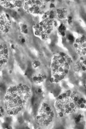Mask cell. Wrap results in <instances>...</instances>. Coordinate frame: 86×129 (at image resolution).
I'll list each match as a JSON object with an SVG mask.
<instances>
[{
    "label": "cell",
    "mask_w": 86,
    "mask_h": 129,
    "mask_svg": "<svg viewBox=\"0 0 86 129\" xmlns=\"http://www.w3.org/2000/svg\"><path fill=\"white\" fill-rule=\"evenodd\" d=\"M24 1H0V5L6 8L15 9L23 7Z\"/></svg>",
    "instance_id": "cell-10"
},
{
    "label": "cell",
    "mask_w": 86,
    "mask_h": 129,
    "mask_svg": "<svg viewBox=\"0 0 86 129\" xmlns=\"http://www.w3.org/2000/svg\"><path fill=\"white\" fill-rule=\"evenodd\" d=\"M58 29L59 31L60 32V34H61L62 36H65V34H66L65 31H66V26H64L63 24H60V25L58 26Z\"/></svg>",
    "instance_id": "cell-15"
},
{
    "label": "cell",
    "mask_w": 86,
    "mask_h": 129,
    "mask_svg": "<svg viewBox=\"0 0 86 129\" xmlns=\"http://www.w3.org/2000/svg\"><path fill=\"white\" fill-rule=\"evenodd\" d=\"M40 65H41V63L38 60H36L34 61L33 63H32V67H33V68H35V69L38 68Z\"/></svg>",
    "instance_id": "cell-16"
},
{
    "label": "cell",
    "mask_w": 86,
    "mask_h": 129,
    "mask_svg": "<svg viewBox=\"0 0 86 129\" xmlns=\"http://www.w3.org/2000/svg\"><path fill=\"white\" fill-rule=\"evenodd\" d=\"M1 90L0 89V95H1Z\"/></svg>",
    "instance_id": "cell-22"
},
{
    "label": "cell",
    "mask_w": 86,
    "mask_h": 129,
    "mask_svg": "<svg viewBox=\"0 0 86 129\" xmlns=\"http://www.w3.org/2000/svg\"><path fill=\"white\" fill-rule=\"evenodd\" d=\"M21 42L22 43V44H24V43H25V38H22L21 39Z\"/></svg>",
    "instance_id": "cell-21"
},
{
    "label": "cell",
    "mask_w": 86,
    "mask_h": 129,
    "mask_svg": "<svg viewBox=\"0 0 86 129\" xmlns=\"http://www.w3.org/2000/svg\"><path fill=\"white\" fill-rule=\"evenodd\" d=\"M49 1H25L23 8L24 11L34 15H42L48 10Z\"/></svg>",
    "instance_id": "cell-6"
},
{
    "label": "cell",
    "mask_w": 86,
    "mask_h": 129,
    "mask_svg": "<svg viewBox=\"0 0 86 129\" xmlns=\"http://www.w3.org/2000/svg\"><path fill=\"white\" fill-rule=\"evenodd\" d=\"M37 92L38 93H41L42 91V89L41 88H38L37 90Z\"/></svg>",
    "instance_id": "cell-20"
},
{
    "label": "cell",
    "mask_w": 86,
    "mask_h": 129,
    "mask_svg": "<svg viewBox=\"0 0 86 129\" xmlns=\"http://www.w3.org/2000/svg\"><path fill=\"white\" fill-rule=\"evenodd\" d=\"M20 29L21 33L23 34H27L28 33V26L25 23H21L20 24Z\"/></svg>",
    "instance_id": "cell-14"
},
{
    "label": "cell",
    "mask_w": 86,
    "mask_h": 129,
    "mask_svg": "<svg viewBox=\"0 0 86 129\" xmlns=\"http://www.w3.org/2000/svg\"><path fill=\"white\" fill-rule=\"evenodd\" d=\"M74 49L78 55L83 56L85 55V36L81 35L74 40Z\"/></svg>",
    "instance_id": "cell-7"
},
{
    "label": "cell",
    "mask_w": 86,
    "mask_h": 129,
    "mask_svg": "<svg viewBox=\"0 0 86 129\" xmlns=\"http://www.w3.org/2000/svg\"><path fill=\"white\" fill-rule=\"evenodd\" d=\"M12 27V21L9 15L3 13L0 16V30L4 34H7Z\"/></svg>",
    "instance_id": "cell-8"
},
{
    "label": "cell",
    "mask_w": 86,
    "mask_h": 129,
    "mask_svg": "<svg viewBox=\"0 0 86 129\" xmlns=\"http://www.w3.org/2000/svg\"><path fill=\"white\" fill-rule=\"evenodd\" d=\"M5 109H4V107L2 106H0V118L3 117V116L5 114Z\"/></svg>",
    "instance_id": "cell-17"
},
{
    "label": "cell",
    "mask_w": 86,
    "mask_h": 129,
    "mask_svg": "<svg viewBox=\"0 0 86 129\" xmlns=\"http://www.w3.org/2000/svg\"><path fill=\"white\" fill-rule=\"evenodd\" d=\"M9 56V50L8 46L4 44H0V71L7 63Z\"/></svg>",
    "instance_id": "cell-9"
},
{
    "label": "cell",
    "mask_w": 86,
    "mask_h": 129,
    "mask_svg": "<svg viewBox=\"0 0 86 129\" xmlns=\"http://www.w3.org/2000/svg\"><path fill=\"white\" fill-rule=\"evenodd\" d=\"M54 106L57 116L62 118L85 108V101L77 92L68 90L58 96Z\"/></svg>",
    "instance_id": "cell-2"
},
{
    "label": "cell",
    "mask_w": 86,
    "mask_h": 129,
    "mask_svg": "<svg viewBox=\"0 0 86 129\" xmlns=\"http://www.w3.org/2000/svg\"><path fill=\"white\" fill-rule=\"evenodd\" d=\"M31 95L29 86L24 83L10 85L6 89L4 98L5 109L10 116L18 115L22 111Z\"/></svg>",
    "instance_id": "cell-1"
},
{
    "label": "cell",
    "mask_w": 86,
    "mask_h": 129,
    "mask_svg": "<svg viewBox=\"0 0 86 129\" xmlns=\"http://www.w3.org/2000/svg\"><path fill=\"white\" fill-rule=\"evenodd\" d=\"M46 79V75L44 73H38L32 75V81L36 84H41L44 82Z\"/></svg>",
    "instance_id": "cell-12"
},
{
    "label": "cell",
    "mask_w": 86,
    "mask_h": 129,
    "mask_svg": "<svg viewBox=\"0 0 86 129\" xmlns=\"http://www.w3.org/2000/svg\"><path fill=\"white\" fill-rule=\"evenodd\" d=\"M82 116L81 115H79L78 116H77L75 118V122L76 123H78L79 122H80V121L81 120Z\"/></svg>",
    "instance_id": "cell-18"
},
{
    "label": "cell",
    "mask_w": 86,
    "mask_h": 129,
    "mask_svg": "<svg viewBox=\"0 0 86 129\" xmlns=\"http://www.w3.org/2000/svg\"><path fill=\"white\" fill-rule=\"evenodd\" d=\"M74 70L77 73L83 72L85 71V59L83 56H81L75 63Z\"/></svg>",
    "instance_id": "cell-11"
},
{
    "label": "cell",
    "mask_w": 86,
    "mask_h": 129,
    "mask_svg": "<svg viewBox=\"0 0 86 129\" xmlns=\"http://www.w3.org/2000/svg\"><path fill=\"white\" fill-rule=\"evenodd\" d=\"M72 59L67 54L58 52L54 55L51 60V83H58L66 77L72 63Z\"/></svg>",
    "instance_id": "cell-3"
},
{
    "label": "cell",
    "mask_w": 86,
    "mask_h": 129,
    "mask_svg": "<svg viewBox=\"0 0 86 129\" xmlns=\"http://www.w3.org/2000/svg\"><path fill=\"white\" fill-rule=\"evenodd\" d=\"M68 39L69 41H72V42H74V37L71 34H70L68 36Z\"/></svg>",
    "instance_id": "cell-19"
},
{
    "label": "cell",
    "mask_w": 86,
    "mask_h": 129,
    "mask_svg": "<svg viewBox=\"0 0 86 129\" xmlns=\"http://www.w3.org/2000/svg\"><path fill=\"white\" fill-rule=\"evenodd\" d=\"M55 113L53 107L47 103H43L38 110L36 120L37 124L46 127L51 125L54 120Z\"/></svg>",
    "instance_id": "cell-5"
},
{
    "label": "cell",
    "mask_w": 86,
    "mask_h": 129,
    "mask_svg": "<svg viewBox=\"0 0 86 129\" xmlns=\"http://www.w3.org/2000/svg\"><path fill=\"white\" fill-rule=\"evenodd\" d=\"M41 20L33 26L34 35L41 40H46L59 26L55 10H48L42 15Z\"/></svg>",
    "instance_id": "cell-4"
},
{
    "label": "cell",
    "mask_w": 86,
    "mask_h": 129,
    "mask_svg": "<svg viewBox=\"0 0 86 129\" xmlns=\"http://www.w3.org/2000/svg\"><path fill=\"white\" fill-rule=\"evenodd\" d=\"M56 16L58 19H66L68 15V10L65 8H59L55 10Z\"/></svg>",
    "instance_id": "cell-13"
}]
</instances>
